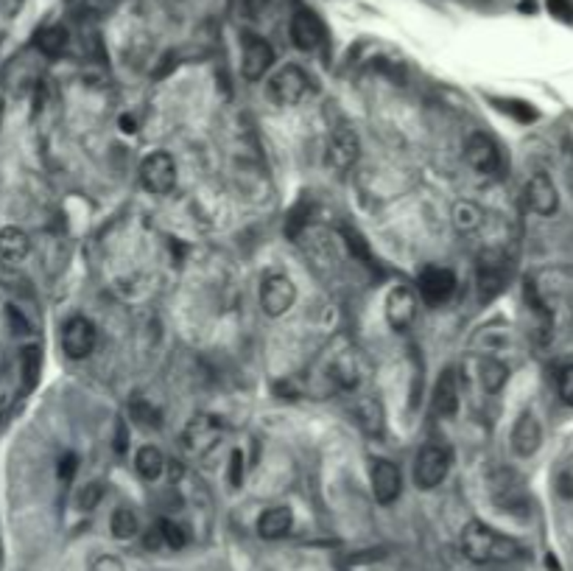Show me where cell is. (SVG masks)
Listing matches in <instances>:
<instances>
[{
	"instance_id": "cell-1",
	"label": "cell",
	"mask_w": 573,
	"mask_h": 571,
	"mask_svg": "<svg viewBox=\"0 0 573 571\" xmlns=\"http://www.w3.org/2000/svg\"><path fill=\"white\" fill-rule=\"evenodd\" d=\"M462 552L473 563H509L520 557V544L487 523L470 521L462 530Z\"/></svg>"
},
{
	"instance_id": "cell-2",
	"label": "cell",
	"mask_w": 573,
	"mask_h": 571,
	"mask_svg": "<svg viewBox=\"0 0 573 571\" xmlns=\"http://www.w3.org/2000/svg\"><path fill=\"white\" fill-rule=\"evenodd\" d=\"M297 302V286L288 275L280 272H269L260 283V309L266 317L277 320L283 314H288Z\"/></svg>"
},
{
	"instance_id": "cell-3",
	"label": "cell",
	"mask_w": 573,
	"mask_h": 571,
	"mask_svg": "<svg viewBox=\"0 0 573 571\" xmlns=\"http://www.w3.org/2000/svg\"><path fill=\"white\" fill-rule=\"evenodd\" d=\"M451 451L443 449V446H425L420 454H417V462H414V481L417 488L422 491H433L439 488L443 481L448 479L451 473Z\"/></svg>"
},
{
	"instance_id": "cell-4",
	"label": "cell",
	"mask_w": 573,
	"mask_h": 571,
	"mask_svg": "<svg viewBox=\"0 0 573 571\" xmlns=\"http://www.w3.org/2000/svg\"><path fill=\"white\" fill-rule=\"evenodd\" d=\"M224 423L215 415H196L188 420L185 431H182V446L191 457H204L207 451L215 449V443L222 440Z\"/></svg>"
},
{
	"instance_id": "cell-5",
	"label": "cell",
	"mask_w": 573,
	"mask_h": 571,
	"mask_svg": "<svg viewBox=\"0 0 573 571\" xmlns=\"http://www.w3.org/2000/svg\"><path fill=\"white\" fill-rule=\"evenodd\" d=\"M307 84H311V79L302 68L286 65L269 79V99L280 107H294L307 96Z\"/></svg>"
},
{
	"instance_id": "cell-6",
	"label": "cell",
	"mask_w": 573,
	"mask_h": 571,
	"mask_svg": "<svg viewBox=\"0 0 573 571\" xmlns=\"http://www.w3.org/2000/svg\"><path fill=\"white\" fill-rule=\"evenodd\" d=\"M141 183L146 191L162 196L176 185V163L168 152H154L141 163Z\"/></svg>"
},
{
	"instance_id": "cell-7",
	"label": "cell",
	"mask_w": 573,
	"mask_h": 571,
	"mask_svg": "<svg viewBox=\"0 0 573 571\" xmlns=\"http://www.w3.org/2000/svg\"><path fill=\"white\" fill-rule=\"evenodd\" d=\"M99 331L87 317H70L62 328V347L70 359H87L96 350Z\"/></svg>"
},
{
	"instance_id": "cell-8",
	"label": "cell",
	"mask_w": 573,
	"mask_h": 571,
	"mask_svg": "<svg viewBox=\"0 0 573 571\" xmlns=\"http://www.w3.org/2000/svg\"><path fill=\"white\" fill-rule=\"evenodd\" d=\"M464 157L470 163V168H475L478 174H487V177H493V174L501 171L504 160H501V149L493 138L481 135V132H473V135L467 138L464 143Z\"/></svg>"
},
{
	"instance_id": "cell-9",
	"label": "cell",
	"mask_w": 573,
	"mask_h": 571,
	"mask_svg": "<svg viewBox=\"0 0 573 571\" xmlns=\"http://www.w3.org/2000/svg\"><path fill=\"white\" fill-rule=\"evenodd\" d=\"M370 481H372V496L378 504H391L401 499L403 491V476L401 468L389 460H375L370 468Z\"/></svg>"
},
{
	"instance_id": "cell-10",
	"label": "cell",
	"mask_w": 573,
	"mask_h": 571,
	"mask_svg": "<svg viewBox=\"0 0 573 571\" xmlns=\"http://www.w3.org/2000/svg\"><path fill=\"white\" fill-rule=\"evenodd\" d=\"M417 320V294L409 286H394L386 294V323L394 331H409Z\"/></svg>"
},
{
	"instance_id": "cell-11",
	"label": "cell",
	"mask_w": 573,
	"mask_h": 571,
	"mask_svg": "<svg viewBox=\"0 0 573 571\" xmlns=\"http://www.w3.org/2000/svg\"><path fill=\"white\" fill-rule=\"evenodd\" d=\"M275 65V51L263 37L249 34L244 39V57H241V73L249 81H257L269 73V68Z\"/></svg>"
},
{
	"instance_id": "cell-12",
	"label": "cell",
	"mask_w": 573,
	"mask_h": 571,
	"mask_svg": "<svg viewBox=\"0 0 573 571\" xmlns=\"http://www.w3.org/2000/svg\"><path fill=\"white\" fill-rule=\"evenodd\" d=\"M456 291V275L445 267H428L420 275V297L428 305H445Z\"/></svg>"
},
{
	"instance_id": "cell-13",
	"label": "cell",
	"mask_w": 573,
	"mask_h": 571,
	"mask_svg": "<svg viewBox=\"0 0 573 571\" xmlns=\"http://www.w3.org/2000/svg\"><path fill=\"white\" fill-rule=\"evenodd\" d=\"M330 373L339 381V386H344V389H359L361 381L367 378V359H364L361 350L347 347V350H341V354L333 359Z\"/></svg>"
},
{
	"instance_id": "cell-14",
	"label": "cell",
	"mask_w": 573,
	"mask_h": 571,
	"mask_svg": "<svg viewBox=\"0 0 573 571\" xmlns=\"http://www.w3.org/2000/svg\"><path fill=\"white\" fill-rule=\"evenodd\" d=\"M361 157V143L352 129H336L328 143V163L336 171H349Z\"/></svg>"
},
{
	"instance_id": "cell-15",
	"label": "cell",
	"mask_w": 573,
	"mask_h": 571,
	"mask_svg": "<svg viewBox=\"0 0 573 571\" xmlns=\"http://www.w3.org/2000/svg\"><path fill=\"white\" fill-rule=\"evenodd\" d=\"M526 205L532 207L537 216H554L559 207V194L557 185L551 183L548 174L537 171L532 180L526 183Z\"/></svg>"
},
{
	"instance_id": "cell-16",
	"label": "cell",
	"mask_w": 573,
	"mask_h": 571,
	"mask_svg": "<svg viewBox=\"0 0 573 571\" xmlns=\"http://www.w3.org/2000/svg\"><path fill=\"white\" fill-rule=\"evenodd\" d=\"M540 443H543L540 420L532 412H523L515 420V428H512V451L517 457H532V454H537Z\"/></svg>"
},
{
	"instance_id": "cell-17",
	"label": "cell",
	"mask_w": 573,
	"mask_h": 571,
	"mask_svg": "<svg viewBox=\"0 0 573 571\" xmlns=\"http://www.w3.org/2000/svg\"><path fill=\"white\" fill-rule=\"evenodd\" d=\"M506 283V263L501 255L495 252H487L478 263V291H481V300H493L495 294H501Z\"/></svg>"
},
{
	"instance_id": "cell-18",
	"label": "cell",
	"mask_w": 573,
	"mask_h": 571,
	"mask_svg": "<svg viewBox=\"0 0 573 571\" xmlns=\"http://www.w3.org/2000/svg\"><path fill=\"white\" fill-rule=\"evenodd\" d=\"M291 39L299 51H317L325 42V26L307 12H297L291 20Z\"/></svg>"
},
{
	"instance_id": "cell-19",
	"label": "cell",
	"mask_w": 573,
	"mask_h": 571,
	"mask_svg": "<svg viewBox=\"0 0 573 571\" xmlns=\"http://www.w3.org/2000/svg\"><path fill=\"white\" fill-rule=\"evenodd\" d=\"M431 404H433V415H439V418H453L459 412V381H456L453 370H445L439 375Z\"/></svg>"
},
{
	"instance_id": "cell-20",
	"label": "cell",
	"mask_w": 573,
	"mask_h": 571,
	"mask_svg": "<svg viewBox=\"0 0 573 571\" xmlns=\"http://www.w3.org/2000/svg\"><path fill=\"white\" fill-rule=\"evenodd\" d=\"M294 526V513L291 507H269L266 513H263L257 518V535L266 538V541H280L291 533Z\"/></svg>"
},
{
	"instance_id": "cell-21",
	"label": "cell",
	"mask_w": 573,
	"mask_h": 571,
	"mask_svg": "<svg viewBox=\"0 0 573 571\" xmlns=\"http://www.w3.org/2000/svg\"><path fill=\"white\" fill-rule=\"evenodd\" d=\"M31 252V238L20 227H4L0 230V258L12 263H20Z\"/></svg>"
},
{
	"instance_id": "cell-22",
	"label": "cell",
	"mask_w": 573,
	"mask_h": 571,
	"mask_svg": "<svg viewBox=\"0 0 573 571\" xmlns=\"http://www.w3.org/2000/svg\"><path fill=\"white\" fill-rule=\"evenodd\" d=\"M135 471H138V476L146 479V481L160 479V473L165 471V457H162V451H160L157 446H143V449L138 451V457H135Z\"/></svg>"
},
{
	"instance_id": "cell-23",
	"label": "cell",
	"mask_w": 573,
	"mask_h": 571,
	"mask_svg": "<svg viewBox=\"0 0 573 571\" xmlns=\"http://www.w3.org/2000/svg\"><path fill=\"white\" fill-rule=\"evenodd\" d=\"M109 530L118 541H131L138 533H141V521H138V513L129 510V507H118L109 518Z\"/></svg>"
},
{
	"instance_id": "cell-24",
	"label": "cell",
	"mask_w": 573,
	"mask_h": 571,
	"mask_svg": "<svg viewBox=\"0 0 573 571\" xmlns=\"http://www.w3.org/2000/svg\"><path fill=\"white\" fill-rule=\"evenodd\" d=\"M36 48L46 57H62L68 48V31L62 26H48L36 34Z\"/></svg>"
},
{
	"instance_id": "cell-25",
	"label": "cell",
	"mask_w": 573,
	"mask_h": 571,
	"mask_svg": "<svg viewBox=\"0 0 573 571\" xmlns=\"http://www.w3.org/2000/svg\"><path fill=\"white\" fill-rule=\"evenodd\" d=\"M453 225H456V230L464 233V236L481 230V225H484V213H481V207H478L475 202H459V205L453 207Z\"/></svg>"
},
{
	"instance_id": "cell-26",
	"label": "cell",
	"mask_w": 573,
	"mask_h": 571,
	"mask_svg": "<svg viewBox=\"0 0 573 571\" xmlns=\"http://www.w3.org/2000/svg\"><path fill=\"white\" fill-rule=\"evenodd\" d=\"M356 418L359 423L370 431V434H383V412H380V404L375 398H359L356 401Z\"/></svg>"
},
{
	"instance_id": "cell-27",
	"label": "cell",
	"mask_w": 573,
	"mask_h": 571,
	"mask_svg": "<svg viewBox=\"0 0 573 571\" xmlns=\"http://www.w3.org/2000/svg\"><path fill=\"white\" fill-rule=\"evenodd\" d=\"M0 286L4 289H9V291H17V294H28L31 289V283H28V278L20 272V267L17 263H12V260H6V258H0Z\"/></svg>"
},
{
	"instance_id": "cell-28",
	"label": "cell",
	"mask_w": 573,
	"mask_h": 571,
	"mask_svg": "<svg viewBox=\"0 0 573 571\" xmlns=\"http://www.w3.org/2000/svg\"><path fill=\"white\" fill-rule=\"evenodd\" d=\"M506 378H509V370L498 359H484L481 362V384H484V389H487V392L504 389Z\"/></svg>"
},
{
	"instance_id": "cell-29",
	"label": "cell",
	"mask_w": 573,
	"mask_h": 571,
	"mask_svg": "<svg viewBox=\"0 0 573 571\" xmlns=\"http://www.w3.org/2000/svg\"><path fill=\"white\" fill-rule=\"evenodd\" d=\"M39 370H42V359H39V347H26L20 354V373H23V386L34 389L39 381Z\"/></svg>"
},
{
	"instance_id": "cell-30",
	"label": "cell",
	"mask_w": 573,
	"mask_h": 571,
	"mask_svg": "<svg viewBox=\"0 0 573 571\" xmlns=\"http://www.w3.org/2000/svg\"><path fill=\"white\" fill-rule=\"evenodd\" d=\"M157 533H160V541H162L168 549H176V552H180V549L188 546V533H185L176 521H171V518H160Z\"/></svg>"
},
{
	"instance_id": "cell-31",
	"label": "cell",
	"mask_w": 573,
	"mask_h": 571,
	"mask_svg": "<svg viewBox=\"0 0 573 571\" xmlns=\"http://www.w3.org/2000/svg\"><path fill=\"white\" fill-rule=\"evenodd\" d=\"M129 415H131V420H138L143 428H160V426H162V415H160V409H157V407H151V404H149V401H143V398H135V401H131Z\"/></svg>"
},
{
	"instance_id": "cell-32",
	"label": "cell",
	"mask_w": 573,
	"mask_h": 571,
	"mask_svg": "<svg viewBox=\"0 0 573 571\" xmlns=\"http://www.w3.org/2000/svg\"><path fill=\"white\" fill-rule=\"evenodd\" d=\"M101 496H104V491H101V485L99 481H93V485H84L81 491H78V496H76V504L81 507V510H96V504L101 502Z\"/></svg>"
},
{
	"instance_id": "cell-33",
	"label": "cell",
	"mask_w": 573,
	"mask_h": 571,
	"mask_svg": "<svg viewBox=\"0 0 573 571\" xmlns=\"http://www.w3.org/2000/svg\"><path fill=\"white\" fill-rule=\"evenodd\" d=\"M557 392H559L562 404L573 407V365H568V367L559 370V375H557Z\"/></svg>"
},
{
	"instance_id": "cell-34",
	"label": "cell",
	"mask_w": 573,
	"mask_h": 571,
	"mask_svg": "<svg viewBox=\"0 0 573 571\" xmlns=\"http://www.w3.org/2000/svg\"><path fill=\"white\" fill-rule=\"evenodd\" d=\"M90 571H126V568H123V563L115 555H99L90 563Z\"/></svg>"
},
{
	"instance_id": "cell-35",
	"label": "cell",
	"mask_w": 573,
	"mask_h": 571,
	"mask_svg": "<svg viewBox=\"0 0 573 571\" xmlns=\"http://www.w3.org/2000/svg\"><path fill=\"white\" fill-rule=\"evenodd\" d=\"M241 481H244V454L233 451V457H230V485L241 488Z\"/></svg>"
},
{
	"instance_id": "cell-36",
	"label": "cell",
	"mask_w": 573,
	"mask_h": 571,
	"mask_svg": "<svg viewBox=\"0 0 573 571\" xmlns=\"http://www.w3.org/2000/svg\"><path fill=\"white\" fill-rule=\"evenodd\" d=\"M548 12L557 17V20H573V4L570 0H548Z\"/></svg>"
},
{
	"instance_id": "cell-37",
	"label": "cell",
	"mask_w": 573,
	"mask_h": 571,
	"mask_svg": "<svg viewBox=\"0 0 573 571\" xmlns=\"http://www.w3.org/2000/svg\"><path fill=\"white\" fill-rule=\"evenodd\" d=\"M504 110L506 112H512L515 118H520V121H535L537 118V112L528 107V104H520V101H504Z\"/></svg>"
},
{
	"instance_id": "cell-38",
	"label": "cell",
	"mask_w": 573,
	"mask_h": 571,
	"mask_svg": "<svg viewBox=\"0 0 573 571\" xmlns=\"http://www.w3.org/2000/svg\"><path fill=\"white\" fill-rule=\"evenodd\" d=\"M126 443H129V428L123 420H118V428H115V451L123 454L126 451Z\"/></svg>"
},
{
	"instance_id": "cell-39",
	"label": "cell",
	"mask_w": 573,
	"mask_h": 571,
	"mask_svg": "<svg viewBox=\"0 0 573 571\" xmlns=\"http://www.w3.org/2000/svg\"><path fill=\"white\" fill-rule=\"evenodd\" d=\"M73 473H76V457L73 454H65V460H59V476L68 481Z\"/></svg>"
},
{
	"instance_id": "cell-40",
	"label": "cell",
	"mask_w": 573,
	"mask_h": 571,
	"mask_svg": "<svg viewBox=\"0 0 573 571\" xmlns=\"http://www.w3.org/2000/svg\"><path fill=\"white\" fill-rule=\"evenodd\" d=\"M6 314H9V323H12V328H20L17 333H28V325H26V320L17 314V309H15V305H9V312H6Z\"/></svg>"
},
{
	"instance_id": "cell-41",
	"label": "cell",
	"mask_w": 573,
	"mask_h": 571,
	"mask_svg": "<svg viewBox=\"0 0 573 571\" xmlns=\"http://www.w3.org/2000/svg\"><path fill=\"white\" fill-rule=\"evenodd\" d=\"M241 6H244L246 15H257L263 6H266V0H241Z\"/></svg>"
},
{
	"instance_id": "cell-42",
	"label": "cell",
	"mask_w": 573,
	"mask_h": 571,
	"mask_svg": "<svg viewBox=\"0 0 573 571\" xmlns=\"http://www.w3.org/2000/svg\"><path fill=\"white\" fill-rule=\"evenodd\" d=\"M120 126H123V132H138V129H135V126H138L135 118H126V115H123V118H120Z\"/></svg>"
}]
</instances>
